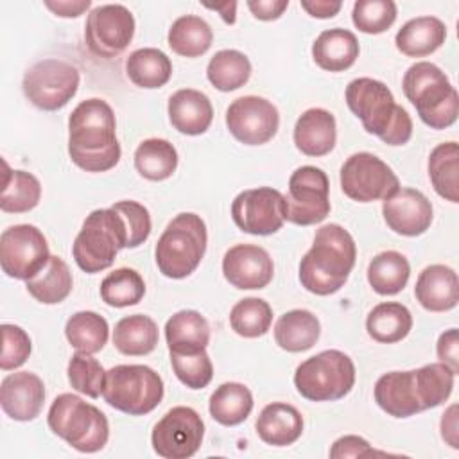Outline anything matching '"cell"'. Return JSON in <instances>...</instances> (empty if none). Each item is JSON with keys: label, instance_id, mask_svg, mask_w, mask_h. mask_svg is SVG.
Returning <instances> with one entry per match:
<instances>
[{"label": "cell", "instance_id": "obj_55", "mask_svg": "<svg viewBox=\"0 0 459 459\" xmlns=\"http://www.w3.org/2000/svg\"><path fill=\"white\" fill-rule=\"evenodd\" d=\"M301 7H303L310 16L325 20V18L335 16V14L341 11L342 2H332V0H312V2H308V0H303V2H301Z\"/></svg>", "mask_w": 459, "mask_h": 459}, {"label": "cell", "instance_id": "obj_38", "mask_svg": "<svg viewBox=\"0 0 459 459\" xmlns=\"http://www.w3.org/2000/svg\"><path fill=\"white\" fill-rule=\"evenodd\" d=\"M178 167L176 147L163 138H147L134 151V169L149 181L169 179Z\"/></svg>", "mask_w": 459, "mask_h": 459}, {"label": "cell", "instance_id": "obj_47", "mask_svg": "<svg viewBox=\"0 0 459 459\" xmlns=\"http://www.w3.org/2000/svg\"><path fill=\"white\" fill-rule=\"evenodd\" d=\"M170 366L178 380L188 389H203L213 378V364L206 350L197 353H170Z\"/></svg>", "mask_w": 459, "mask_h": 459}, {"label": "cell", "instance_id": "obj_6", "mask_svg": "<svg viewBox=\"0 0 459 459\" xmlns=\"http://www.w3.org/2000/svg\"><path fill=\"white\" fill-rule=\"evenodd\" d=\"M47 423L56 436L82 454L102 450L109 439L106 414L72 393H63L54 398Z\"/></svg>", "mask_w": 459, "mask_h": 459}, {"label": "cell", "instance_id": "obj_45", "mask_svg": "<svg viewBox=\"0 0 459 459\" xmlns=\"http://www.w3.org/2000/svg\"><path fill=\"white\" fill-rule=\"evenodd\" d=\"M66 373L68 382L75 391L90 398H99L102 394L106 384V369L90 353H74L68 362Z\"/></svg>", "mask_w": 459, "mask_h": 459}, {"label": "cell", "instance_id": "obj_27", "mask_svg": "<svg viewBox=\"0 0 459 459\" xmlns=\"http://www.w3.org/2000/svg\"><path fill=\"white\" fill-rule=\"evenodd\" d=\"M446 39V25L436 16H416L405 22L394 36L396 48L407 57H425Z\"/></svg>", "mask_w": 459, "mask_h": 459}, {"label": "cell", "instance_id": "obj_42", "mask_svg": "<svg viewBox=\"0 0 459 459\" xmlns=\"http://www.w3.org/2000/svg\"><path fill=\"white\" fill-rule=\"evenodd\" d=\"M414 371L416 396L423 411L434 409L448 400L454 389L455 373L443 362H430Z\"/></svg>", "mask_w": 459, "mask_h": 459}, {"label": "cell", "instance_id": "obj_43", "mask_svg": "<svg viewBox=\"0 0 459 459\" xmlns=\"http://www.w3.org/2000/svg\"><path fill=\"white\" fill-rule=\"evenodd\" d=\"M143 294L145 281L140 273L131 267H118L100 281L102 301L115 308L136 305L142 301Z\"/></svg>", "mask_w": 459, "mask_h": 459}, {"label": "cell", "instance_id": "obj_50", "mask_svg": "<svg viewBox=\"0 0 459 459\" xmlns=\"http://www.w3.org/2000/svg\"><path fill=\"white\" fill-rule=\"evenodd\" d=\"M377 454L371 445L360 437V436H342L337 441H333L332 448H330V457L332 459H346V457H366V455H373Z\"/></svg>", "mask_w": 459, "mask_h": 459}, {"label": "cell", "instance_id": "obj_37", "mask_svg": "<svg viewBox=\"0 0 459 459\" xmlns=\"http://www.w3.org/2000/svg\"><path fill=\"white\" fill-rule=\"evenodd\" d=\"M409 260L398 251H382L368 265V281L380 296H394L407 285Z\"/></svg>", "mask_w": 459, "mask_h": 459}, {"label": "cell", "instance_id": "obj_1", "mask_svg": "<svg viewBox=\"0 0 459 459\" xmlns=\"http://www.w3.org/2000/svg\"><path fill=\"white\" fill-rule=\"evenodd\" d=\"M68 154L86 172H106L118 163L117 120L106 100L93 97L74 108L68 117Z\"/></svg>", "mask_w": 459, "mask_h": 459}, {"label": "cell", "instance_id": "obj_12", "mask_svg": "<svg viewBox=\"0 0 459 459\" xmlns=\"http://www.w3.org/2000/svg\"><path fill=\"white\" fill-rule=\"evenodd\" d=\"M341 188L357 203L384 201L400 188L393 169L371 152H355L341 167Z\"/></svg>", "mask_w": 459, "mask_h": 459}, {"label": "cell", "instance_id": "obj_8", "mask_svg": "<svg viewBox=\"0 0 459 459\" xmlns=\"http://www.w3.org/2000/svg\"><path fill=\"white\" fill-rule=\"evenodd\" d=\"M163 380L149 366L118 364L106 371L102 398L113 409L129 416H143L163 400Z\"/></svg>", "mask_w": 459, "mask_h": 459}, {"label": "cell", "instance_id": "obj_44", "mask_svg": "<svg viewBox=\"0 0 459 459\" xmlns=\"http://www.w3.org/2000/svg\"><path fill=\"white\" fill-rule=\"evenodd\" d=\"M273 323V308L262 298H244L237 301L230 312L231 330L246 339H255L269 332Z\"/></svg>", "mask_w": 459, "mask_h": 459}, {"label": "cell", "instance_id": "obj_26", "mask_svg": "<svg viewBox=\"0 0 459 459\" xmlns=\"http://www.w3.org/2000/svg\"><path fill=\"white\" fill-rule=\"evenodd\" d=\"M360 47L357 36L348 29H326L312 43L316 65L326 72H344L359 57Z\"/></svg>", "mask_w": 459, "mask_h": 459}, {"label": "cell", "instance_id": "obj_48", "mask_svg": "<svg viewBox=\"0 0 459 459\" xmlns=\"http://www.w3.org/2000/svg\"><path fill=\"white\" fill-rule=\"evenodd\" d=\"M2 330V355H0V368L4 371L16 369L29 359L32 351V342L29 333L18 326L4 323Z\"/></svg>", "mask_w": 459, "mask_h": 459}, {"label": "cell", "instance_id": "obj_33", "mask_svg": "<svg viewBox=\"0 0 459 459\" xmlns=\"http://www.w3.org/2000/svg\"><path fill=\"white\" fill-rule=\"evenodd\" d=\"M126 74L134 86L154 90L169 82L172 75V63L160 48H138L129 54L126 61Z\"/></svg>", "mask_w": 459, "mask_h": 459}, {"label": "cell", "instance_id": "obj_56", "mask_svg": "<svg viewBox=\"0 0 459 459\" xmlns=\"http://www.w3.org/2000/svg\"><path fill=\"white\" fill-rule=\"evenodd\" d=\"M206 9H212V11H217L221 13V18L233 25L235 23V14H237V2H222V4H204Z\"/></svg>", "mask_w": 459, "mask_h": 459}, {"label": "cell", "instance_id": "obj_13", "mask_svg": "<svg viewBox=\"0 0 459 459\" xmlns=\"http://www.w3.org/2000/svg\"><path fill=\"white\" fill-rule=\"evenodd\" d=\"M50 260L45 235L32 224H14L0 235V265L14 280L34 278Z\"/></svg>", "mask_w": 459, "mask_h": 459}, {"label": "cell", "instance_id": "obj_2", "mask_svg": "<svg viewBox=\"0 0 459 459\" xmlns=\"http://www.w3.org/2000/svg\"><path fill=\"white\" fill-rule=\"evenodd\" d=\"M355 260L353 237L341 224H325L299 262V281L312 294L330 296L348 281Z\"/></svg>", "mask_w": 459, "mask_h": 459}, {"label": "cell", "instance_id": "obj_17", "mask_svg": "<svg viewBox=\"0 0 459 459\" xmlns=\"http://www.w3.org/2000/svg\"><path fill=\"white\" fill-rule=\"evenodd\" d=\"M226 126L240 143L262 145L276 134L280 113L271 100L256 95H244L228 106Z\"/></svg>", "mask_w": 459, "mask_h": 459}, {"label": "cell", "instance_id": "obj_7", "mask_svg": "<svg viewBox=\"0 0 459 459\" xmlns=\"http://www.w3.org/2000/svg\"><path fill=\"white\" fill-rule=\"evenodd\" d=\"M127 247L126 222L118 212L109 208L93 210L77 233L72 255L84 273H100L113 265L117 253Z\"/></svg>", "mask_w": 459, "mask_h": 459}, {"label": "cell", "instance_id": "obj_34", "mask_svg": "<svg viewBox=\"0 0 459 459\" xmlns=\"http://www.w3.org/2000/svg\"><path fill=\"white\" fill-rule=\"evenodd\" d=\"M429 178L436 194L450 203H459V145L443 142L429 156Z\"/></svg>", "mask_w": 459, "mask_h": 459}, {"label": "cell", "instance_id": "obj_31", "mask_svg": "<svg viewBox=\"0 0 459 459\" xmlns=\"http://www.w3.org/2000/svg\"><path fill=\"white\" fill-rule=\"evenodd\" d=\"M412 316L409 308L398 301H384L373 307L366 317L368 335L382 344H393L409 335Z\"/></svg>", "mask_w": 459, "mask_h": 459}, {"label": "cell", "instance_id": "obj_10", "mask_svg": "<svg viewBox=\"0 0 459 459\" xmlns=\"http://www.w3.org/2000/svg\"><path fill=\"white\" fill-rule=\"evenodd\" d=\"M79 70L61 59H41L23 75V95L43 111L65 108L79 88Z\"/></svg>", "mask_w": 459, "mask_h": 459}, {"label": "cell", "instance_id": "obj_4", "mask_svg": "<svg viewBox=\"0 0 459 459\" xmlns=\"http://www.w3.org/2000/svg\"><path fill=\"white\" fill-rule=\"evenodd\" d=\"M402 90L421 122L430 129H446L455 124L459 113L457 90L437 65L429 61L411 65L403 74Z\"/></svg>", "mask_w": 459, "mask_h": 459}, {"label": "cell", "instance_id": "obj_18", "mask_svg": "<svg viewBox=\"0 0 459 459\" xmlns=\"http://www.w3.org/2000/svg\"><path fill=\"white\" fill-rule=\"evenodd\" d=\"M222 274L235 289H264L274 276V264L264 247L237 244L224 253Z\"/></svg>", "mask_w": 459, "mask_h": 459}, {"label": "cell", "instance_id": "obj_35", "mask_svg": "<svg viewBox=\"0 0 459 459\" xmlns=\"http://www.w3.org/2000/svg\"><path fill=\"white\" fill-rule=\"evenodd\" d=\"M172 52L183 57H199L206 54L213 41L212 27L206 20L195 14H185L172 22L167 34Z\"/></svg>", "mask_w": 459, "mask_h": 459}, {"label": "cell", "instance_id": "obj_52", "mask_svg": "<svg viewBox=\"0 0 459 459\" xmlns=\"http://www.w3.org/2000/svg\"><path fill=\"white\" fill-rule=\"evenodd\" d=\"M246 5L255 18L273 22L283 14V11L289 7V0H247Z\"/></svg>", "mask_w": 459, "mask_h": 459}, {"label": "cell", "instance_id": "obj_3", "mask_svg": "<svg viewBox=\"0 0 459 459\" xmlns=\"http://www.w3.org/2000/svg\"><path fill=\"white\" fill-rule=\"evenodd\" d=\"M350 111L362 127L387 145H403L412 136V120L405 108L394 102L391 90L377 79L357 77L344 91Z\"/></svg>", "mask_w": 459, "mask_h": 459}, {"label": "cell", "instance_id": "obj_40", "mask_svg": "<svg viewBox=\"0 0 459 459\" xmlns=\"http://www.w3.org/2000/svg\"><path fill=\"white\" fill-rule=\"evenodd\" d=\"M206 77L219 91H233L242 88L251 77L249 57L235 48L215 52L208 61Z\"/></svg>", "mask_w": 459, "mask_h": 459}, {"label": "cell", "instance_id": "obj_19", "mask_svg": "<svg viewBox=\"0 0 459 459\" xmlns=\"http://www.w3.org/2000/svg\"><path fill=\"white\" fill-rule=\"evenodd\" d=\"M382 215L389 230L403 237H418L432 224V204L416 188L402 186L382 203Z\"/></svg>", "mask_w": 459, "mask_h": 459}, {"label": "cell", "instance_id": "obj_5", "mask_svg": "<svg viewBox=\"0 0 459 459\" xmlns=\"http://www.w3.org/2000/svg\"><path fill=\"white\" fill-rule=\"evenodd\" d=\"M208 244L204 221L192 212L178 213L160 235L154 260L160 273L172 280L192 274L201 264Z\"/></svg>", "mask_w": 459, "mask_h": 459}, {"label": "cell", "instance_id": "obj_14", "mask_svg": "<svg viewBox=\"0 0 459 459\" xmlns=\"http://www.w3.org/2000/svg\"><path fill=\"white\" fill-rule=\"evenodd\" d=\"M204 437V423L192 407L178 405L163 414L151 434L152 450L163 459L192 457Z\"/></svg>", "mask_w": 459, "mask_h": 459}, {"label": "cell", "instance_id": "obj_51", "mask_svg": "<svg viewBox=\"0 0 459 459\" xmlns=\"http://www.w3.org/2000/svg\"><path fill=\"white\" fill-rule=\"evenodd\" d=\"M439 362L446 364L455 375L459 373V333L457 328L445 330L436 344Z\"/></svg>", "mask_w": 459, "mask_h": 459}, {"label": "cell", "instance_id": "obj_16", "mask_svg": "<svg viewBox=\"0 0 459 459\" xmlns=\"http://www.w3.org/2000/svg\"><path fill=\"white\" fill-rule=\"evenodd\" d=\"M231 219L249 235H273L285 222V197L273 186L240 192L231 203Z\"/></svg>", "mask_w": 459, "mask_h": 459}, {"label": "cell", "instance_id": "obj_32", "mask_svg": "<svg viewBox=\"0 0 459 459\" xmlns=\"http://www.w3.org/2000/svg\"><path fill=\"white\" fill-rule=\"evenodd\" d=\"M253 394L240 382H224L210 396V416L226 427L240 425L253 411Z\"/></svg>", "mask_w": 459, "mask_h": 459}, {"label": "cell", "instance_id": "obj_23", "mask_svg": "<svg viewBox=\"0 0 459 459\" xmlns=\"http://www.w3.org/2000/svg\"><path fill=\"white\" fill-rule=\"evenodd\" d=\"M377 405L393 418H409L421 412L416 396L414 371H389L384 373L373 389Z\"/></svg>", "mask_w": 459, "mask_h": 459}, {"label": "cell", "instance_id": "obj_54", "mask_svg": "<svg viewBox=\"0 0 459 459\" xmlns=\"http://www.w3.org/2000/svg\"><path fill=\"white\" fill-rule=\"evenodd\" d=\"M45 5L61 18H77L79 14H82L84 11H88L91 7L90 0H79V2H70V0H57V2H45Z\"/></svg>", "mask_w": 459, "mask_h": 459}, {"label": "cell", "instance_id": "obj_41", "mask_svg": "<svg viewBox=\"0 0 459 459\" xmlns=\"http://www.w3.org/2000/svg\"><path fill=\"white\" fill-rule=\"evenodd\" d=\"M65 335L77 351L93 355L106 346L109 326L100 314L93 310H81L68 317L65 325Z\"/></svg>", "mask_w": 459, "mask_h": 459}, {"label": "cell", "instance_id": "obj_30", "mask_svg": "<svg viewBox=\"0 0 459 459\" xmlns=\"http://www.w3.org/2000/svg\"><path fill=\"white\" fill-rule=\"evenodd\" d=\"M160 339L158 325L152 317L145 314L126 316L117 321L113 330L115 348L131 357H140L151 353Z\"/></svg>", "mask_w": 459, "mask_h": 459}, {"label": "cell", "instance_id": "obj_53", "mask_svg": "<svg viewBox=\"0 0 459 459\" xmlns=\"http://www.w3.org/2000/svg\"><path fill=\"white\" fill-rule=\"evenodd\" d=\"M441 437L443 441L452 446V448H459V427H457V405L452 403L441 416Z\"/></svg>", "mask_w": 459, "mask_h": 459}, {"label": "cell", "instance_id": "obj_11", "mask_svg": "<svg viewBox=\"0 0 459 459\" xmlns=\"http://www.w3.org/2000/svg\"><path fill=\"white\" fill-rule=\"evenodd\" d=\"M330 183L326 174L314 165L296 169L289 178L285 197V221L298 226H312L330 213Z\"/></svg>", "mask_w": 459, "mask_h": 459}, {"label": "cell", "instance_id": "obj_21", "mask_svg": "<svg viewBox=\"0 0 459 459\" xmlns=\"http://www.w3.org/2000/svg\"><path fill=\"white\" fill-rule=\"evenodd\" d=\"M414 296L429 312H446L455 308L459 301L457 273L443 264L425 267L416 280Z\"/></svg>", "mask_w": 459, "mask_h": 459}, {"label": "cell", "instance_id": "obj_39", "mask_svg": "<svg viewBox=\"0 0 459 459\" xmlns=\"http://www.w3.org/2000/svg\"><path fill=\"white\" fill-rule=\"evenodd\" d=\"M4 167L0 210L5 213H25L36 208L41 199V185L38 178L25 170H11L5 161Z\"/></svg>", "mask_w": 459, "mask_h": 459}, {"label": "cell", "instance_id": "obj_28", "mask_svg": "<svg viewBox=\"0 0 459 459\" xmlns=\"http://www.w3.org/2000/svg\"><path fill=\"white\" fill-rule=\"evenodd\" d=\"M169 353H197L210 342V325L197 310H179L165 323Z\"/></svg>", "mask_w": 459, "mask_h": 459}, {"label": "cell", "instance_id": "obj_15", "mask_svg": "<svg viewBox=\"0 0 459 459\" xmlns=\"http://www.w3.org/2000/svg\"><path fill=\"white\" fill-rule=\"evenodd\" d=\"M134 36V16L122 4L97 5L90 11L84 23L88 48L104 59L120 56Z\"/></svg>", "mask_w": 459, "mask_h": 459}, {"label": "cell", "instance_id": "obj_46", "mask_svg": "<svg viewBox=\"0 0 459 459\" xmlns=\"http://www.w3.org/2000/svg\"><path fill=\"white\" fill-rule=\"evenodd\" d=\"M351 20L364 34H382L396 20V4L393 0H357Z\"/></svg>", "mask_w": 459, "mask_h": 459}, {"label": "cell", "instance_id": "obj_29", "mask_svg": "<svg viewBox=\"0 0 459 459\" xmlns=\"http://www.w3.org/2000/svg\"><path fill=\"white\" fill-rule=\"evenodd\" d=\"M321 335L319 319L305 308H294L281 314L274 325L276 344L290 353L310 350Z\"/></svg>", "mask_w": 459, "mask_h": 459}, {"label": "cell", "instance_id": "obj_49", "mask_svg": "<svg viewBox=\"0 0 459 459\" xmlns=\"http://www.w3.org/2000/svg\"><path fill=\"white\" fill-rule=\"evenodd\" d=\"M111 208L118 212L126 222L127 247H138L149 238L152 224H151L149 210L143 204L127 199V201H117Z\"/></svg>", "mask_w": 459, "mask_h": 459}, {"label": "cell", "instance_id": "obj_9", "mask_svg": "<svg viewBox=\"0 0 459 459\" xmlns=\"http://www.w3.org/2000/svg\"><path fill=\"white\" fill-rule=\"evenodd\" d=\"M355 384V364L339 350L319 351L303 360L294 373L298 393L310 402L344 398Z\"/></svg>", "mask_w": 459, "mask_h": 459}, {"label": "cell", "instance_id": "obj_25", "mask_svg": "<svg viewBox=\"0 0 459 459\" xmlns=\"http://www.w3.org/2000/svg\"><path fill=\"white\" fill-rule=\"evenodd\" d=\"M258 437L271 446H289L303 434L301 412L285 402L267 403L255 423Z\"/></svg>", "mask_w": 459, "mask_h": 459}, {"label": "cell", "instance_id": "obj_22", "mask_svg": "<svg viewBox=\"0 0 459 459\" xmlns=\"http://www.w3.org/2000/svg\"><path fill=\"white\" fill-rule=\"evenodd\" d=\"M294 145L305 156H325L335 147V117L323 108H310L299 115L294 126Z\"/></svg>", "mask_w": 459, "mask_h": 459}, {"label": "cell", "instance_id": "obj_24", "mask_svg": "<svg viewBox=\"0 0 459 459\" xmlns=\"http://www.w3.org/2000/svg\"><path fill=\"white\" fill-rule=\"evenodd\" d=\"M167 111L172 127L188 136L203 134L213 120V106L208 95L194 88H183L172 93Z\"/></svg>", "mask_w": 459, "mask_h": 459}, {"label": "cell", "instance_id": "obj_20", "mask_svg": "<svg viewBox=\"0 0 459 459\" xmlns=\"http://www.w3.org/2000/svg\"><path fill=\"white\" fill-rule=\"evenodd\" d=\"M45 402L43 380L30 371L7 375L0 385L2 411L16 421H32L39 416Z\"/></svg>", "mask_w": 459, "mask_h": 459}, {"label": "cell", "instance_id": "obj_36", "mask_svg": "<svg viewBox=\"0 0 459 459\" xmlns=\"http://www.w3.org/2000/svg\"><path fill=\"white\" fill-rule=\"evenodd\" d=\"M74 280L66 262L56 255H50L48 264L30 280L25 281L27 292L43 305H56L68 298Z\"/></svg>", "mask_w": 459, "mask_h": 459}]
</instances>
